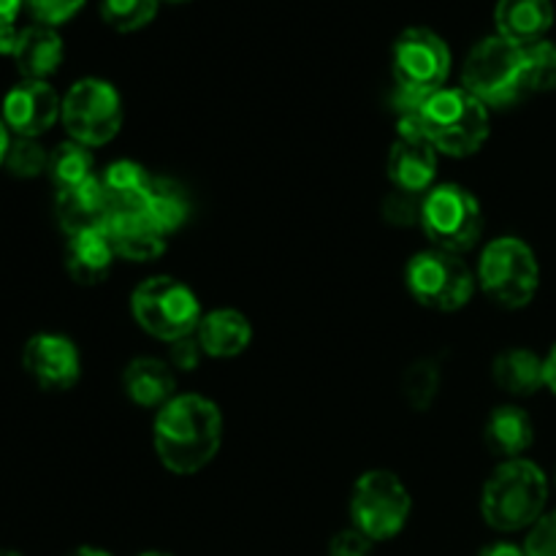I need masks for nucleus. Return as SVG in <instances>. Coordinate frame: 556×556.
<instances>
[{
  "label": "nucleus",
  "instance_id": "9",
  "mask_svg": "<svg viewBox=\"0 0 556 556\" xmlns=\"http://www.w3.org/2000/svg\"><path fill=\"white\" fill-rule=\"evenodd\" d=\"M405 282L421 307L438 309V313L462 309L476 291V277L470 266L459 255L438 248L424 250L416 258H410Z\"/></svg>",
  "mask_w": 556,
  "mask_h": 556
},
{
  "label": "nucleus",
  "instance_id": "19",
  "mask_svg": "<svg viewBox=\"0 0 556 556\" xmlns=\"http://www.w3.org/2000/svg\"><path fill=\"white\" fill-rule=\"evenodd\" d=\"M114 258L117 253H114L106 231L76 233V237H68V244H65V269H68L71 280L79 286H98L106 280Z\"/></svg>",
  "mask_w": 556,
  "mask_h": 556
},
{
  "label": "nucleus",
  "instance_id": "43",
  "mask_svg": "<svg viewBox=\"0 0 556 556\" xmlns=\"http://www.w3.org/2000/svg\"><path fill=\"white\" fill-rule=\"evenodd\" d=\"M0 556H20L16 552H5V548H0Z\"/></svg>",
  "mask_w": 556,
  "mask_h": 556
},
{
  "label": "nucleus",
  "instance_id": "5",
  "mask_svg": "<svg viewBox=\"0 0 556 556\" xmlns=\"http://www.w3.org/2000/svg\"><path fill=\"white\" fill-rule=\"evenodd\" d=\"M478 282L494 304L505 309H521L535 299L541 286V266L530 244L516 237H500L481 253Z\"/></svg>",
  "mask_w": 556,
  "mask_h": 556
},
{
  "label": "nucleus",
  "instance_id": "13",
  "mask_svg": "<svg viewBox=\"0 0 556 556\" xmlns=\"http://www.w3.org/2000/svg\"><path fill=\"white\" fill-rule=\"evenodd\" d=\"M22 367L47 391H68L79 380V351L63 334H36L22 351Z\"/></svg>",
  "mask_w": 556,
  "mask_h": 556
},
{
  "label": "nucleus",
  "instance_id": "3",
  "mask_svg": "<svg viewBox=\"0 0 556 556\" xmlns=\"http://www.w3.org/2000/svg\"><path fill=\"white\" fill-rule=\"evenodd\" d=\"M424 134L443 155H476L489 139V109L465 87H443L421 106Z\"/></svg>",
  "mask_w": 556,
  "mask_h": 556
},
{
  "label": "nucleus",
  "instance_id": "8",
  "mask_svg": "<svg viewBox=\"0 0 556 556\" xmlns=\"http://www.w3.org/2000/svg\"><path fill=\"white\" fill-rule=\"evenodd\" d=\"M410 494L405 483L389 470L364 472L351 494V519L358 532L372 543L400 535L410 519Z\"/></svg>",
  "mask_w": 556,
  "mask_h": 556
},
{
  "label": "nucleus",
  "instance_id": "44",
  "mask_svg": "<svg viewBox=\"0 0 556 556\" xmlns=\"http://www.w3.org/2000/svg\"><path fill=\"white\" fill-rule=\"evenodd\" d=\"M174 3H182V0H174Z\"/></svg>",
  "mask_w": 556,
  "mask_h": 556
},
{
  "label": "nucleus",
  "instance_id": "26",
  "mask_svg": "<svg viewBox=\"0 0 556 556\" xmlns=\"http://www.w3.org/2000/svg\"><path fill=\"white\" fill-rule=\"evenodd\" d=\"M47 174L58 190H68L87 182V179L96 177L92 174L90 150L85 144H79V141H63V144H58L49 152Z\"/></svg>",
  "mask_w": 556,
  "mask_h": 556
},
{
  "label": "nucleus",
  "instance_id": "6",
  "mask_svg": "<svg viewBox=\"0 0 556 556\" xmlns=\"http://www.w3.org/2000/svg\"><path fill=\"white\" fill-rule=\"evenodd\" d=\"M134 318L147 334L163 342L193 337L201 324V307L195 293L174 277H150L141 282L130 299Z\"/></svg>",
  "mask_w": 556,
  "mask_h": 556
},
{
  "label": "nucleus",
  "instance_id": "42",
  "mask_svg": "<svg viewBox=\"0 0 556 556\" xmlns=\"http://www.w3.org/2000/svg\"><path fill=\"white\" fill-rule=\"evenodd\" d=\"M139 556H172V554H163V552H147V554H139Z\"/></svg>",
  "mask_w": 556,
  "mask_h": 556
},
{
  "label": "nucleus",
  "instance_id": "32",
  "mask_svg": "<svg viewBox=\"0 0 556 556\" xmlns=\"http://www.w3.org/2000/svg\"><path fill=\"white\" fill-rule=\"evenodd\" d=\"M81 5H85V0H25V9L30 11L33 20L47 27L68 22Z\"/></svg>",
  "mask_w": 556,
  "mask_h": 556
},
{
  "label": "nucleus",
  "instance_id": "23",
  "mask_svg": "<svg viewBox=\"0 0 556 556\" xmlns=\"http://www.w3.org/2000/svg\"><path fill=\"white\" fill-rule=\"evenodd\" d=\"M494 383L514 396H532L538 389L546 386L543 358L527 348H510L494 358Z\"/></svg>",
  "mask_w": 556,
  "mask_h": 556
},
{
  "label": "nucleus",
  "instance_id": "24",
  "mask_svg": "<svg viewBox=\"0 0 556 556\" xmlns=\"http://www.w3.org/2000/svg\"><path fill=\"white\" fill-rule=\"evenodd\" d=\"M101 185L106 190V199L112 212H134L147 210V195H150L152 177L144 166L134 161H117L101 174Z\"/></svg>",
  "mask_w": 556,
  "mask_h": 556
},
{
  "label": "nucleus",
  "instance_id": "29",
  "mask_svg": "<svg viewBox=\"0 0 556 556\" xmlns=\"http://www.w3.org/2000/svg\"><path fill=\"white\" fill-rule=\"evenodd\" d=\"M527 63V90L530 92H552L556 90V43L538 41L525 47Z\"/></svg>",
  "mask_w": 556,
  "mask_h": 556
},
{
  "label": "nucleus",
  "instance_id": "27",
  "mask_svg": "<svg viewBox=\"0 0 556 556\" xmlns=\"http://www.w3.org/2000/svg\"><path fill=\"white\" fill-rule=\"evenodd\" d=\"M440 386H443V372H440V364L434 358H421L402 375V394H405L407 405L418 413L434 405Z\"/></svg>",
  "mask_w": 556,
  "mask_h": 556
},
{
  "label": "nucleus",
  "instance_id": "36",
  "mask_svg": "<svg viewBox=\"0 0 556 556\" xmlns=\"http://www.w3.org/2000/svg\"><path fill=\"white\" fill-rule=\"evenodd\" d=\"M20 33H22V27H16V25L0 27V54H9V58H14V49H16V43H20Z\"/></svg>",
  "mask_w": 556,
  "mask_h": 556
},
{
  "label": "nucleus",
  "instance_id": "20",
  "mask_svg": "<svg viewBox=\"0 0 556 556\" xmlns=\"http://www.w3.org/2000/svg\"><path fill=\"white\" fill-rule=\"evenodd\" d=\"M63 38L47 25L22 27L14 49V63L25 79H47L63 63Z\"/></svg>",
  "mask_w": 556,
  "mask_h": 556
},
{
  "label": "nucleus",
  "instance_id": "17",
  "mask_svg": "<svg viewBox=\"0 0 556 556\" xmlns=\"http://www.w3.org/2000/svg\"><path fill=\"white\" fill-rule=\"evenodd\" d=\"M497 22V36L530 47V43L543 41L554 25V5L552 0H500L494 11Z\"/></svg>",
  "mask_w": 556,
  "mask_h": 556
},
{
  "label": "nucleus",
  "instance_id": "14",
  "mask_svg": "<svg viewBox=\"0 0 556 556\" xmlns=\"http://www.w3.org/2000/svg\"><path fill=\"white\" fill-rule=\"evenodd\" d=\"M438 174V150L427 134H400L389 155V177L394 188L427 195Z\"/></svg>",
  "mask_w": 556,
  "mask_h": 556
},
{
  "label": "nucleus",
  "instance_id": "28",
  "mask_svg": "<svg viewBox=\"0 0 556 556\" xmlns=\"http://www.w3.org/2000/svg\"><path fill=\"white\" fill-rule=\"evenodd\" d=\"M157 14V0H101V16L117 33H134L150 25Z\"/></svg>",
  "mask_w": 556,
  "mask_h": 556
},
{
  "label": "nucleus",
  "instance_id": "40",
  "mask_svg": "<svg viewBox=\"0 0 556 556\" xmlns=\"http://www.w3.org/2000/svg\"><path fill=\"white\" fill-rule=\"evenodd\" d=\"M11 147V139H9V128H5L3 117H0V166L5 163V152H9Z\"/></svg>",
  "mask_w": 556,
  "mask_h": 556
},
{
  "label": "nucleus",
  "instance_id": "1",
  "mask_svg": "<svg viewBox=\"0 0 556 556\" xmlns=\"http://www.w3.org/2000/svg\"><path fill=\"white\" fill-rule=\"evenodd\" d=\"M220 407L199 394H179L157 410L152 427L157 459L174 476H193L204 470L220 451Z\"/></svg>",
  "mask_w": 556,
  "mask_h": 556
},
{
  "label": "nucleus",
  "instance_id": "33",
  "mask_svg": "<svg viewBox=\"0 0 556 556\" xmlns=\"http://www.w3.org/2000/svg\"><path fill=\"white\" fill-rule=\"evenodd\" d=\"M527 556H556V510L541 516L525 543Z\"/></svg>",
  "mask_w": 556,
  "mask_h": 556
},
{
  "label": "nucleus",
  "instance_id": "39",
  "mask_svg": "<svg viewBox=\"0 0 556 556\" xmlns=\"http://www.w3.org/2000/svg\"><path fill=\"white\" fill-rule=\"evenodd\" d=\"M543 372H546V389H552V394L556 396V345L552 348V353L543 358Z\"/></svg>",
  "mask_w": 556,
  "mask_h": 556
},
{
  "label": "nucleus",
  "instance_id": "11",
  "mask_svg": "<svg viewBox=\"0 0 556 556\" xmlns=\"http://www.w3.org/2000/svg\"><path fill=\"white\" fill-rule=\"evenodd\" d=\"M394 79L396 87L416 96H432L443 90L451 74V52L438 33L427 27H410L394 43Z\"/></svg>",
  "mask_w": 556,
  "mask_h": 556
},
{
  "label": "nucleus",
  "instance_id": "25",
  "mask_svg": "<svg viewBox=\"0 0 556 556\" xmlns=\"http://www.w3.org/2000/svg\"><path fill=\"white\" fill-rule=\"evenodd\" d=\"M190 193L182 182L172 177H152L147 212L163 231L172 233L182 228L190 217Z\"/></svg>",
  "mask_w": 556,
  "mask_h": 556
},
{
  "label": "nucleus",
  "instance_id": "22",
  "mask_svg": "<svg viewBox=\"0 0 556 556\" xmlns=\"http://www.w3.org/2000/svg\"><path fill=\"white\" fill-rule=\"evenodd\" d=\"M483 440H486L492 454L503 456V459H521V454L535 440V427L521 407L503 405L489 416Z\"/></svg>",
  "mask_w": 556,
  "mask_h": 556
},
{
  "label": "nucleus",
  "instance_id": "41",
  "mask_svg": "<svg viewBox=\"0 0 556 556\" xmlns=\"http://www.w3.org/2000/svg\"><path fill=\"white\" fill-rule=\"evenodd\" d=\"M65 556H112L109 552H103V548H92V546H81V548H74L71 554Z\"/></svg>",
  "mask_w": 556,
  "mask_h": 556
},
{
  "label": "nucleus",
  "instance_id": "37",
  "mask_svg": "<svg viewBox=\"0 0 556 556\" xmlns=\"http://www.w3.org/2000/svg\"><path fill=\"white\" fill-rule=\"evenodd\" d=\"M478 556H527L525 546H516V543H492V546L483 548Z\"/></svg>",
  "mask_w": 556,
  "mask_h": 556
},
{
  "label": "nucleus",
  "instance_id": "21",
  "mask_svg": "<svg viewBox=\"0 0 556 556\" xmlns=\"http://www.w3.org/2000/svg\"><path fill=\"white\" fill-rule=\"evenodd\" d=\"M125 394L139 407H163L168 400H174V380L172 367L161 358L141 356L128 364L123 375Z\"/></svg>",
  "mask_w": 556,
  "mask_h": 556
},
{
  "label": "nucleus",
  "instance_id": "16",
  "mask_svg": "<svg viewBox=\"0 0 556 556\" xmlns=\"http://www.w3.org/2000/svg\"><path fill=\"white\" fill-rule=\"evenodd\" d=\"M103 231H106L114 253L125 261H136V264L157 258L166 250L168 233L152 220L147 210L112 212Z\"/></svg>",
  "mask_w": 556,
  "mask_h": 556
},
{
  "label": "nucleus",
  "instance_id": "30",
  "mask_svg": "<svg viewBox=\"0 0 556 556\" xmlns=\"http://www.w3.org/2000/svg\"><path fill=\"white\" fill-rule=\"evenodd\" d=\"M3 166L9 168L14 177H22V179L38 177L41 172H47L49 152L43 150L36 139L16 136V139H11V147H9V152H5Z\"/></svg>",
  "mask_w": 556,
  "mask_h": 556
},
{
  "label": "nucleus",
  "instance_id": "7",
  "mask_svg": "<svg viewBox=\"0 0 556 556\" xmlns=\"http://www.w3.org/2000/svg\"><path fill=\"white\" fill-rule=\"evenodd\" d=\"M421 228L434 248L459 255L481 239V204L462 185H438L424 195Z\"/></svg>",
  "mask_w": 556,
  "mask_h": 556
},
{
  "label": "nucleus",
  "instance_id": "15",
  "mask_svg": "<svg viewBox=\"0 0 556 556\" xmlns=\"http://www.w3.org/2000/svg\"><path fill=\"white\" fill-rule=\"evenodd\" d=\"M54 215H58L60 228L68 237L87 231H103L109 217H112V204H109L101 177L87 179V182L76 185V188L58 190Z\"/></svg>",
  "mask_w": 556,
  "mask_h": 556
},
{
  "label": "nucleus",
  "instance_id": "38",
  "mask_svg": "<svg viewBox=\"0 0 556 556\" xmlns=\"http://www.w3.org/2000/svg\"><path fill=\"white\" fill-rule=\"evenodd\" d=\"M25 5V0H0V27L3 25H14L16 14Z\"/></svg>",
  "mask_w": 556,
  "mask_h": 556
},
{
  "label": "nucleus",
  "instance_id": "2",
  "mask_svg": "<svg viewBox=\"0 0 556 556\" xmlns=\"http://www.w3.org/2000/svg\"><path fill=\"white\" fill-rule=\"evenodd\" d=\"M548 500V481L535 462L505 459L481 494V514L497 532L535 527Z\"/></svg>",
  "mask_w": 556,
  "mask_h": 556
},
{
  "label": "nucleus",
  "instance_id": "12",
  "mask_svg": "<svg viewBox=\"0 0 556 556\" xmlns=\"http://www.w3.org/2000/svg\"><path fill=\"white\" fill-rule=\"evenodd\" d=\"M60 114H63V103H60L58 92L41 79L20 81L3 98L5 128L25 139H38L41 134H47L58 123Z\"/></svg>",
  "mask_w": 556,
  "mask_h": 556
},
{
  "label": "nucleus",
  "instance_id": "31",
  "mask_svg": "<svg viewBox=\"0 0 556 556\" xmlns=\"http://www.w3.org/2000/svg\"><path fill=\"white\" fill-rule=\"evenodd\" d=\"M424 195L407 193V190L394 188V193L386 195L383 201V217L391 226H416L421 223Z\"/></svg>",
  "mask_w": 556,
  "mask_h": 556
},
{
  "label": "nucleus",
  "instance_id": "10",
  "mask_svg": "<svg viewBox=\"0 0 556 556\" xmlns=\"http://www.w3.org/2000/svg\"><path fill=\"white\" fill-rule=\"evenodd\" d=\"M63 125L71 141L85 147L109 144L123 125V101L103 79H79L63 98Z\"/></svg>",
  "mask_w": 556,
  "mask_h": 556
},
{
  "label": "nucleus",
  "instance_id": "35",
  "mask_svg": "<svg viewBox=\"0 0 556 556\" xmlns=\"http://www.w3.org/2000/svg\"><path fill=\"white\" fill-rule=\"evenodd\" d=\"M201 356H204V351H201V345L195 337H185V340L172 342V353H168V358H172L174 367L182 369V372H190V369L199 367Z\"/></svg>",
  "mask_w": 556,
  "mask_h": 556
},
{
  "label": "nucleus",
  "instance_id": "18",
  "mask_svg": "<svg viewBox=\"0 0 556 556\" xmlns=\"http://www.w3.org/2000/svg\"><path fill=\"white\" fill-rule=\"evenodd\" d=\"M195 340H199L204 356L233 358L248 351L250 340H253V326L237 309H215L201 318Z\"/></svg>",
  "mask_w": 556,
  "mask_h": 556
},
{
  "label": "nucleus",
  "instance_id": "34",
  "mask_svg": "<svg viewBox=\"0 0 556 556\" xmlns=\"http://www.w3.org/2000/svg\"><path fill=\"white\" fill-rule=\"evenodd\" d=\"M329 556H372V541L364 532H358L356 527L342 530L331 538Z\"/></svg>",
  "mask_w": 556,
  "mask_h": 556
},
{
  "label": "nucleus",
  "instance_id": "4",
  "mask_svg": "<svg viewBox=\"0 0 556 556\" xmlns=\"http://www.w3.org/2000/svg\"><path fill=\"white\" fill-rule=\"evenodd\" d=\"M462 85L486 106H510L530 96L525 47L503 36L483 38L462 68Z\"/></svg>",
  "mask_w": 556,
  "mask_h": 556
}]
</instances>
